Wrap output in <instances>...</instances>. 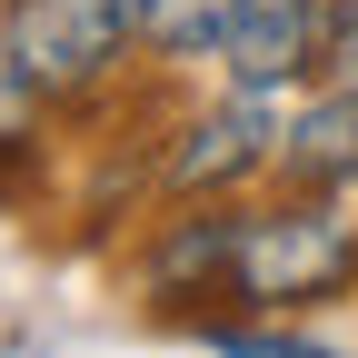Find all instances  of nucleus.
Masks as SVG:
<instances>
[{
	"label": "nucleus",
	"instance_id": "obj_10",
	"mask_svg": "<svg viewBox=\"0 0 358 358\" xmlns=\"http://www.w3.org/2000/svg\"><path fill=\"white\" fill-rule=\"evenodd\" d=\"M219 358H338V348H308V338H249V329H229V338H219Z\"/></svg>",
	"mask_w": 358,
	"mask_h": 358
},
{
	"label": "nucleus",
	"instance_id": "obj_7",
	"mask_svg": "<svg viewBox=\"0 0 358 358\" xmlns=\"http://www.w3.org/2000/svg\"><path fill=\"white\" fill-rule=\"evenodd\" d=\"M229 10L239 0H129V30H140L159 60H199V50L229 40Z\"/></svg>",
	"mask_w": 358,
	"mask_h": 358
},
{
	"label": "nucleus",
	"instance_id": "obj_9",
	"mask_svg": "<svg viewBox=\"0 0 358 358\" xmlns=\"http://www.w3.org/2000/svg\"><path fill=\"white\" fill-rule=\"evenodd\" d=\"M319 60H329L338 80H358V0H348V10H329V30H319Z\"/></svg>",
	"mask_w": 358,
	"mask_h": 358
},
{
	"label": "nucleus",
	"instance_id": "obj_5",
	"mask_svg": "<svg viewBox=\"0 0 358 358\" xmlns=\"http://www.w3.org/2000/svg\"><path fill=\"white\" fill-rule=\"evenodd\" d=\"M279 150L299 179H319V189H338V179H358V80H338L329 100H308L289 129H279Z\"/></svg>",
	"mask_w": 358,
	"mask_h": 358
},
{
	"label": "nucleus",
	"instance_id": "obj_1",
	"mask_svg": "<svg viewBox=\"0 0 358 358\" xmlns=\"http://www.w3.org/2000/svg\"><path fill=\"white\" fill-rule=\"evenodd\" d=\"M358 268V239L329 209H239L229 239V289L249 308H289V299H329Z\"/></svg>",
	"mask_w": 358,
	"mask_h": 358
},
{
	"label": "nucleus",
	"instance_id": "obj_3",
	"mask_svg": "<svg viewBox=\"0 0 358 358\" xmlns=\"http://www.w3.org/2000/svg\"><path fill=\"white\" fill-rule=\"evenodd\" d=\"M319 30H329L319 0H239V10H229V40H219V60H229L239 90H279L289 70L319 60Z\"/></svg>",
	"mask_w": 358,
	"mask_h": 358
},
{
	"label": "nucleus",
	"instance_id": "obj_6",
	"mask_svg": "<svg viewBox=\"0 0 358 358\" xmlns=\"http://www.w3.org/2000/svg\"><path fill=\"white\" fill-rule=\"evenodd\" d=\"M229 239H239V209H219V219H189V229H169V239L150 249V289H159V299L229 289Z\"/></svg>",
	"mask_w": 358,
	"mask_h": 358
},
{
	"label": "nucleus",
	"instance_id": "obj_4",
	"mask_svg": "<svg viewBox=\"0 0 358 358\" xmlns=\"http://www.w3.org/2000/svg\"><path fill=\"white\" fill-rule=\"evenodd\" d=\"M268 150H279L268 90H239V100H219L209 120H189V140L169 150V189H229V179H249Z\"/></svg>",
	"mask_w": 358,
	"mask_h": 358
},
{
	"label": "nucleus",
	"instance_id": "obj_8",
	"mask_svg": "<svg viewBox=\"0 0 358 358\" xmlns=\"http://www.w3.org/2000/svg\"><path fill=\"white\" fill-rule=\"evenodd\" d=\"M30 110H40V80L10 60V40H0V140H20V129H30Z\"/></svg>",
	"mask_w": 358,
	"mask_h": 358
},
{
	"label": "nucleus",
	"instance_id": "obj_2",
	"mask_svg": "<svg viewBox=\"0 0 358 358\" xmlns=\"http://www.w3.org/2000/svg\"><path fill=\"white\" fill-rule=\"evenodd\" d=\"M0 40H10V60L40 80V100H50V90L110 80L140 30H129V0H10Z\"/></svg>",
	"mask_w": 358,
	"mask_h": 358
}]
</instances>
